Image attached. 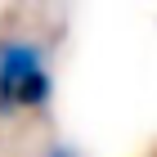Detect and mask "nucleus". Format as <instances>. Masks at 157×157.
<instances>
[{
	"instance_id": "1",
	"label": "nucleus",
	"mask_w": 157,
	"mask_h": 157,
	"mask_svg": "<svg viewBox=\"0 0 157 157\" xmlns=\"http://www.w3.org/2000/svg\"><path fill=\"white\" fill-rule=\"evenodd\" d=\"M54 99V72L49 54L27 36L0 40V117H23L40 112Z\"/></svg>"
},
{
	"instance_id": "2",
	"label": "nucleus",
	"mask_w": 157,
	"mask_h": 157,
	"mask_svg": "<svg viewBox=\"0 0 157 157\" xmlns=\"http://www.w3.org/2000/svg\"><path fill=\"white\" fill-rule=\"evenodd\" d=\"M45 157H76L72 148H45Z\"/></svg>"
}]
</instances>
